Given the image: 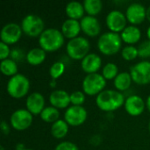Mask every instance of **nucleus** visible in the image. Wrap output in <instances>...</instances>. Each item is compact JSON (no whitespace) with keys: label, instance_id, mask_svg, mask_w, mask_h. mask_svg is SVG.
<instances>
[{"label":"nucleus","instance_id":"f8f14e48","mask_svg":"<svg viewBox=\"0 0 150 150\" xmlns=\"http://www.w3.org/2000/svg\"><path fill=\"white\" fill-rule=\"evenodd\" d=\"M127 17L122 11L119 10L111 11L105 18L106 25L111 32L119 33L127 27Z\"/></svg>","mask_w":150,"mask_h":150},{"label":"nucleus","instance_id":"c85d7f7f","mask_svg":"<svg viewBox=\"0 0 150 150\" xmlns=\"http://www.w3.org/2000/svg\"><path fill=\"white\" fill-rule=\"evenodd\" d=\"M65 71V64L62 62H56L52 64L49 69V75L50 76L55 80L60 77Z\"/></svg>","mask_w":150,"mask_h":150},{"label":"nucleus","instance_id":"4468645a","mask_svg":"<svg viewBox=\"0 0 150 150\" xmlns=\"http://www.w3.org/2000/svg\"><path fill=\"white\" fill-rule=\"evenodd\" d=\"M81 29L82 31L90 37H96L99 34L101 31V25L98 19L94 16L86 15L84 16L81 21Z\"/></svg>","mask_w":150,"mask_h":150},{"label":"nucleus","instance_id":"1a4fd4ad","mask_svg":"<svg viewBox=\"0 0 150 150\" xmlns=\"http://www.w3.org/2000/svg\"><path fill=\"white\" fill-rule=\"evenodd\" d=\"M11 127L18 131L27 129L33 123V114L27 109H18L10 118Z\"/></svg>","mask_w":150,"mask_h":150},{"label":"nucleus","instance_id":"37998d69","mask_svg":"<svg viewBox=\"0 0 150 150\" xmlns=\"http://www.w3.org/2000/svg\"><path fill=\"white\" fill-rule=\"evenodd\" d=\"M25 150H33V149H25Z\"/></svg>","mask_w":150,"mask_h":150},{"label":"nucleus","instance_id":"6e6552de","mask_svg":"<svg viewBox=\"0 0 150 150\" xmlns=\"http://www.w3.org/2000/svg\"><path fill=\"white\" fill-rule=\"evenodd\" d=\"M130 75L133 81L141 85L148 84L150 83V62H140L130 69Z\"/></svg>","mask_w":150,"mask_h":150},{"label":"nucleus","instance_id":"79ce46f5","mask_svg":"<svg viewBox=\"0 0 150 150\" xmlns=\"http://www.w3.org/2000/svg\"><path fill=\"white\" fill-rule=\"evenodd\" d=\"M149 133H150V121H149Z\"/></svg>","mask_w":150,"mask_h":150},{"label":"nucleus","instance_id":"a211bd4d","mask_svg":"<svg viewBox=\"0 0 150 150\" xmlns=\"http://www.w3.org/2000/svg\"><path fill=\"white\" fill-rule=\"evenodd\" d=\"M49 102L57 109L67 108L70 104V95L63 90H54L49 95Z\"/></svg>","mask_w":150,"mask_h":150},{"label":"nucleus","instance_id":"39448f33","mask_svg":"<svg viewBox=\"0 0 150 150\" xmlns=\"http://www.w3.org/2000/svg\"><path fill=\"white\" fill-rule=\"evenodd\" d=\"M90 47V41L83 36H78L69 40L66 50L68 55L71 59L83 60L89 54Z\"/></svg>","mask_w":150,"mask_h":150},{"label":"nucleus","instance_id":"bb28decb","mask_svg":"<svg viewBox=\"0 0 150 150\" xmlns=\"http://www.w3.org/2000/svg\"><path fill=\"white\" fill-rule=\"evenodd\" d=\"M83 4L88 15L94 17L98 15L103 8V3L101 0H84Z\"/></svg>","mask_w":150,"mask_h":150},{"label":"nucleus","instance_id":"f257e3e1","mask_svg":"<svg viewBox=\"0 0 150 150\" xmlns=\"http://www.w3.org/2000/svg\"><path fill=\"white\" fill-rule=\"evenodd\" d=\"M125 96L119 91L105 90L96 98V104L105 112H112L125 105Z\"/></svg>","mask_w":150,"mask_h":150},{"label":"nucleus","instance_id":"2f4dec72","mask_svg":"<svg viewBox=\"0 0 150 150\" xmlns=\"http://www.w3.org/2000/svg\"><path fill=\"white\" fill-rule=\"evenodd\" d=\"M138 48L139 56L142 58H149L150 57V40H144L142 42Z\"/></svg>","mask_w":150,"mask_h":150},{"label":"nucleus","instance_id":"7ed1b4c3","mask_svg":"<svg viewBox=\"0 0 150 150\" xmlns=\"http://www.w3.org/2000/svg\"><path fill=\"white\" fill-rule=\"evenodd\" d=\"M122 45L121 36L113 32L104 33L98 40V47L99 51L105 55H112L118 53Z\"/></svg>","mask_w":150,"mask_h":150},{"label":"nucleus","instance_id":"ea45409f","mask_svg":"<svg viewBox=\"0 0 150 150\" xmlns=\"http://www.w3.org/2000/svg\"><path fill=\"white\" fill-rule=\"evenodd\" d=\"M147 35H148V38H149V40H150V25L149 26L148 30H147Z\"/></svg>","mask_w":150,"mask_h":150},{"label":"nucleus","instance_id":"f03ea898","mask_svg":"<svg viewBox=\"0 0 150 150\" xmlns=\"http://www.w3.org/2000/svg\"><path fill=\"white\" fill-rule=\"evenodd\" d=\"M64 43L62 33L56 28H47L39 37L40 47L46 52H54L60 49Z\"/></svg>","mask_w":150,"mask_h":150},{"label":"nucleus","instance_id":"b1692460","mask_svg":"<svg viewBox=\"0 0 150 150\" xmlns=\"http://www.w3.org/2000/svg\"><path fill=\"white\" fill-rule=\"evenodd\" d=\"M69 132V124L63 120H58L51 127V134L56 139L64 138Z\"/></svg>","mask_w":150,"mask_h":150},{"label":"nucleus","instance_id":"58836bf2","mask_svg":"<svg viewBox=\"0 0 150 150\" xmlns=\"http://www.w3.org/2000/svg\"><path fill=\"white\" fill-rule=\"evenodd\" d=\"M147 18L150 22V5L147 8Z\"/></svg>","mask_w":150,"mask_h":150},{"label":"nucleus","instance_id":"5701e85b","mask_svg":"<svg viewBox=\"0 0 150 150\" xmlns=\"http://www.w3.org/2000/svg\"><path fill=\"white\" fill-rule=\"evenodd\" d=\"M132 81L133 79L130 73L121 72L114 79V86L119 91H125L130 88Z\"/></svg>","mask_w":150,"mask_h":150},{"label":"nucleus","instance_id":"412c9836","mask_svg":"<svg viewBox=\"0 0 150 150\" xmlns=\"http://www.w3.org/2000/svg\"><path fill=\"white\" fill-rule=\"evenodd\" d=\"M65 11L69 18L77 20L79 18L82 19L84 17L83 15H84L85 10L82 3L77 2V1H71L66 4Z\"/></svg>","mask_w":150,"mask_h":150},{"label":"nucleus","instance_id":"ddd939ff","mask_svg":"<svg viewBox=\"0 0 150 150\" xmlns=\"http://www.w3.org/2000/svg\"><path fill=\"white\" fill-rule=\"evenodd\" d=\"M126 17L133 25L142 24L147 18V8L140 3H132L127 8Z\"/></svg>","mask_w":150,"mask_h":150},{"label":"nucleus","instance_id":"c756f323","mask_svg":"<svg viewBox=\"0 0 150 150\" xmlns=\"http://www.w3.org/2000/svg\"><path fill=\"white\" fill-rule=\"evenodd\" d=\"M121 55L127 61H133L137 56H139L138 48L132 45L127 46L121 50Z\"/></svg>","mask_w":150,"mask_h":150},{"label":"nucleus","instance_id":"a878e982","mask_svg":"<svg viewBox=\"0 0 150 150\" xmlns=\"http://www.w3.org/2000/svg\"><path fill=\"white\" fill-rule=\"evenodd\" d=\"M0 69L1 72L8 76H13L17 75L18 72V65L16 62L11 58L5 59L1 61L0 63Z\"/></svg>","mask_w":150,"mask_h":150},{"label":"nucleus","instance_id":"4be33fe9","mask_svg":"<svg viewBox=\"0 0 150 150\" xmlns=\"http://www.w3.org/2000/svg\"><path fill=\"white\" fill-rule=\"evenodd\" d=\"M25 59L29 64L37 66L41 64L46 59V51L41 47H34L28 51Z\"/></svg>","mask_w":150,"mask_h":150},{"label":"nucleus","instance_id":"0eeeda50","mask_svg":"<svg viewBox=\"0 0 150 150\" xmlns=\"http://www.w3.org/2000/svg\"><path fill=\"white\" fill-rule=\"evenodd\" d=\"M44 21L36 14H28L21 21L22 31L30 37H40L44 32Z\"/></svg>","mask_w":150,"mask_h":150},{"label":"nucleus","instance_id":"a19ab883","mask_svg":"<svg viewBox=\"0 0 150 150\" xmlns=\"http://www.w3.org/2000/svg\"><path fill=\"white\" fill-rule=\"evenodd\" d=\"M0 150H4V148L3 146H1V147H0Z\"/></svg>","mask_w":150,"mask_h":150},{"label":"nucleus","instance_id":"6ab92c4d","mask_svg":"<svg viewBox=\"0 0 150 150\" xmlns=\"http://www.w3.org/2000/svg\"><path fill=\"white\" fill-rule=\"evenodd\" d=\"M81 25L80 22L76 19L68 18L66 19L62 25V30L63 36L69 38V40L78 37V34L81 31Z\"/></svg>","mask_w":150,"mask_h":150},{"label":"nucleus","instance_id":"2eb2a0df","mask_svg":"<svg viewBox=\"0 0 150 150\" xmlns=\"http://www.w3.org/2000/svg\"><path fill=\"white\" fill-rule=\"evenodd\" d=\"M145 102L142 97L138 95H132L127 98L125 101V110L131 116L141 115L145 109Z\"/></svg>","mask_w":150,"mask_h":150},{"label":"nucleus","instance_id":"aec40b11","mask_svg":"<svg viewBox=\"0 0 150 150\" xmlns=\"http://www.w3.org/2000/svg\"><path fill=\"white\" fill-rule=\"evenodd\" d=\"M121 39L122 41L127 44H134L137 43L142 38V32L139 27L135 25H128L121 32Z\"/></svg>","mask_w":150,"mask_h":150},{"label":"nucleus","instance_id":"72a5a7b5","mask_svg":"<svg viewBox=\"0 0 150 150\" xmlns=\"http://www.w3.org/2000/svg\"><path fill=\"white\" fill-rule=\"evenodd\" d=\"M11 54V49L9 47V45L4 43V42H0V59L1 61L8 59V56Z\"/></svg>","mask_w":150,"mask_h":150},{"label":"nucleus","instance_id":"f704fd0d","mask_svg":"<svg viewBox=\"0 0 150 150\" xmlns=\"http://www.w3.org/2000/svg\"><path fill=\"white\" fill-rule=\"evenodd\" d=\"M10 56H11V59H12V60H14L16 62V61H19V60L23 59L24 53L19 48H14L13 50L11 51Z\"/></svg>","mask_w":150,"mask_h":150},{"label":"nucleus","instance_id":"f3484780","mask_svg":"<svg viewBox=\"0 0 150 150\" xmlns=\"http://www.w3.org/2000/svg\"><path fill=\"white\" fill-rule=\"evenodd\" d=\"M102 59L95 53H89L81 62L82 69L87 74L98 73V70L101 68Z\"/></svg>","mask_w":150,"mask_h":150},{"label":"nucleus","instance_id":"e433bc0d","mask_svg":"<svg viewBox=\"0 0 150 150\" xmlns=\"http://www.w3.org/2000/svg\"><path fill=\"white\" fill-rule=\"evenodd\" d=\"M25 146H24V144H22V143H18L17 146H16V150H25Z\"/></svg>","mask_w":150,"mask_h":150},{"label":"nucleus","instance_id":"473e14b6","mask_svg":"<svg viewBox=\"0 0 150 150\" xmlns=\"http://www.w3.org/2000/svg\"><path fill=\"white\" fill-rule=\"evenodd\" d=\"M54 150H79L76 144L70 142H60Z\"/></svg>","mask_w":150,"mask_h":150},{"label":"nucleus","instance_id":"c9c22d12","mask_svg":"<svg viewBox=\"0 0 150 150\" xmlns=\"http://www.w3.org/2000/svg\"><path fill=\"white\" fill-rule=\"evenodd\" d=\"M0 127H1V131L3 132L4 134H9V132H10V127H9V125L7 124V122H5L4 120H3V121L1 122Z\"/></svg>","mask_w":150,"mask_h":150},{"label":"nucleus","instance_id":"7c9ffc66","mask_svg":"<svg viewBox=\"0 0 150 150\" xmlns=\"http://www.w3.org/2000/svg\"><path fill=\"white\" fill-rule=\"evenodd\" d=\"M84 102H85L84 92L77 91H73L70 94V103L73 105H82Z\"/></svg>","mask_w":150,"mask_h":150},{"label":"nucleus","instance_id":"423d86ee","mask_svg":"<svg viewBox=\"0 0 150 150\" xmlns=\"http://www.w3.org/2000/svg\"><path fill=\"white\" fill-rule=\"evenodd\" d=\"M106 85V80L99 73L88 74L83 80L82 87L85 94L93 96L98 95L100 92L105 91Z\"/></svg>","mask_w":150,"mask_h":150},{"label":"nucleus","instance_id":"9b49d317","mask_svg":"<svg viewBox=\"0 0 150 150\" xmlns=\"http://www.w3.org/2000/svg\"><path fill=\"white\" fill-rule=\"evenodd\" d=\"M22 32L23 31L21 25H19L18 24L13 22L7 23L1 29V33H0L1 41L7 45L15 44L20 40Z\"/></svg>","mask_w":150,"mask_h":150},{"label":"nucleus","instance_id":"dca6fc26","mask_svg":"<svg viewBox=\"0 0 150 150\" xmlns=\"http://www.w3.org/2000/svg\"><path fill=\"white\" fill-rule=\"evenodd\" d=\"M25 106L33 115L40 114L45 108V98L43 95L40 92L31 93L26 98Z\"/></svg>","mask_w":150,"mask_h":150},{"label":"nucleus","instance_id":"20e7f679","mask_svg":"<svg viewBox=\"0 0 150 150\" xmlns=\"http://www.w3.org/2000/svg\"><path fill=\"white\" fill-rule=\"evenodd\" d=\"M7 92L14 98H21L25 97L30 89L29 79L22 74H17L11 76L7 83Z\"/></svg>","mask_w":150,"mask_h":150},{"label":"nucleus","instance_id":"cd10ccee","mask_svg":"<svg viewBox=\"0 0 150 150\" xmlns=\"http://www.w3.org/2000/svg\"><path fill=\"white\" fill-rule=\"evenodd\" d=\"M119 68L115 63L108 62L105 65L102 70V76L105 77V80H112L115 79L116 76L119 75Z\"/></svg>","mask_w":150,"mask_h":150},{"label":"nucleus","instance_id":"9d476101","mask_svg":"<svg viewBox=\"0 0 150 150\" xmlns=\"http://www.w3.org/2000/svg\"><path fill=\"white\" fill-rule=\"evenodd\" d=\"M87 111L82 105H71L64 113V120L71 127H78L87 119Z\"/></svg>","mask_w":150,"mask_h":150},{"label":"nucleus","instance_id":"4c0bfd02","mask_svg":"<svg viewBox=\"0 0 150 150\" xmlns=\"http://www.w3.org/2000/svg\"><path fill=\"white\" fill-rule=\"evenodd\" d=\"M146 105H147V107H148V110L150 112V95L148 97V98H147V101H146Z\"/></svg>","mask_w":150,"mask_h":150},{"label":"nucleus","instance_id":"393cba45","mask_svg":"<svg viewBox=\"0 0 150 150\" xmlns=\"http://www.w3.org/2000/svg\"><path fill=\"white\" fill-rule=\"evenodd\" d=\"M40 115L43 121L47 123H54L59 120L60 112L57 108L51 105V106L45 107Z\"/></svg>","mask_w":150,"mask_h":150}]
</instances>
